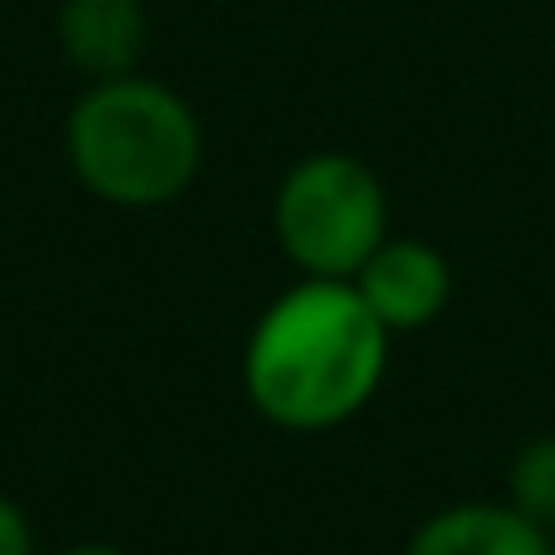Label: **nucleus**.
Instances as JSON below:
<instances>
[{
	"label": "nucleus",
	"instance_id": "0eeeda50",
	"mask_svg": "<svg viewBox=\"0 0 555 555\" xmlns=\"http://www.w3.org/2000/svg\"><path fill=\"white\" fill-rule=\"evenodd\" d=\"M506 501L528 522L555 533V430L533 436V441H522L512 452V463H506Z\"/></svg>",
	"mask_w": 555,
	"mask_h": 555
},
{
	"label": "nucleus",
	"instance_id": "7ed1b4c3",
	"mask_svg": "<svg viewBox=\"0 0 555 555\" xmlns=\"http://www.w3.org/2000/svg\"><path fill=\"white\" fill-rule=\"evenodd\" d=\"M387 185L354 153H311L272 191V240L300 278H349L387 240Z\"/></svg>",
	"mask_w": 555,
	"mask_h": 555
},
{
	"label": "nucleus",
	"instance_id": "20e7f679",
	"mask_svg": "<svg viewBox=\"0 0 555 555\" xmlns=\"http://www.w3.org/2000/svg\"><path fill=\"white\" fill-rule=\"evenodd\" d=\"M349 284L387 333H420L452 300V267L436 245L387 234Z\"/></svg>",
	"mask_w": 555,
	"mask_h": 555
},
{
	"label": "nucleus",
	"instance_id": "39448f33",
	"mask_svg": "<svg viewBox=\"0 0 555 555\" xmlns=\"http://www.w3.org/2000/svg\"><path fill=\"white\" fill-rule=\"evenodd\" d=\"M55 44L88 82L131 77L147 55V7L142 0H61Z\"/></svg>",
	"mask_w": 555,
	"mask_h": 555
},
{
	"label": "nucleus",
	"instance_id": "f03ea898",
	"mask_svg": "<svg viewBox=\"0 0 555 555\" xmlns=\"http://www.w3.org/2000/svg\"><path fill=\"white\" fill-rule=\"evenodd\" d=\"M207 137L196 109L158 77L88 82L66 115V164L109 207H169L202 175Z\"/></svg>",
	"mask_w": 555,
	"mask_h": 555
},
{
	"label": "nucleus",
	"instance_id": "1a4fd4ad",
	"mask_svg": "<svg viewBox=\"0 0 555 555\" xmlns=\"http://www.w3.org/2000/svg\"><path fill=\"white\" fill-rule=\"evenodd\" d=\"M61 555H131V550H120V544H104V539H82V544H66Z\"/></svg>",
	"mask_w": 555,
	"mask_h": 555
},
{
	"label": "nucleus",
	"instance_id": "6e6552de",
	"mask_svg": "<svg viewBox=\"0 0 555 555\" xmlns=\"http://www.w3.org/2000/svg\"><path fill=\"white\" fill-rule=\"evenodd\" d=\"M34 522L28 512L12 501V495H0V555H34Z\"/></svg>",
	"mask_w": 555,
	"mask_h": 555
},
{
	"label": "nucleus",
	"instance_id": "f257e3e1",
	"mask_svg": "<svg viewBox=\"0 0 555 555\" xmlns=\"http://www.w3.org/2000/svg\"><path fill=\"white\" fill-rule=\"evenodd\" d=\"M392 333L365 311L354 284L300 278L278 295L240 360L250 409L295 436H322L349 425L387 382Z\"/></svg>",
	"mask_w": 555,
	"mask_h": 555
},
{
	"label": "nucleus",
	"instance_id": "423d86ee",
	"mask_svg": "<svg viewBox=\"0 0 555 555\" xmlns=\"http://www.w3.org/2000/svg\"><path fill=\"white\" fill-rule=\"evenodd\" d=\"M403 555H555V533L528 522L506 495L452 501L409 533Z\"/></svg>",
	"mask_w": 555,
	"mask_h": 555
}]
</instances>
